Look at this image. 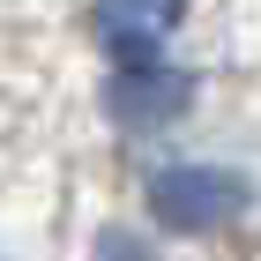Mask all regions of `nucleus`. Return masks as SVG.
I'll list each match as a JSON object with an SVG mask.
<instances>
[{
    "mask_svg": "<svg viewBox=\"0 0 261 261\" xmlns=\"http://www.w3.org/2000/svg\"><path fill=\"white\" fill-rule=\"evenodd\" d=\"M149 217L164 231H224L246 217V187L217 164H164L149 179Z\"/></svg>",
    "mask_w": 261,
    "mask_h": 261,
    "instance_id": "obj_1",
    "label": "nucleus"
},
{
    "mask_svg": "<svg viewBox=\"0 0 261 261\" xmlns=\"http://www.w3.org/2000/svg\"><path fill=\"white\" fill-rule=\"evenodd\" d=\"M187 0H97V38L120 67H157V45L179 30Z\"/></svg>",
    "mask_w": 261,
    "mask_h": 261,
    "instance_id": "obj_2",
    "label": "nucleus"
},
{
    "mask_svg": "<svg viewBox=\"0 0 261 261\" xmlns=\"http://www.w3.org/2000/svg\"><path fill=\"white\" fill-rule=\"evenodd\" d=\"M187 97H194V82L172 75V67H120V82L105 90V105H112L120 127H164Z\"/></svg>",
    "mask_w": 261,
    "mask_h": 261,
    "instance_id": "obj_3",
    "label": "nucleus"
}]
</instances>
